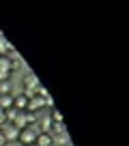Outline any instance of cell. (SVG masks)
Masks as SVG:
<instances>
[{
  "label": "cell",
  "instance_id": "8fae6325",
  "mask_svg": "<svg viewBox=\"0 0 129 146\" xmlns=\"http://www.w3.org/2000/svg\"><path fill=\"white\" fill-rule=\"evenodd\" d=\"M52 123H63V114L58 108H52Z\"/></svg>",
  "mask_w": 129,
  "mask_h": 146
},
{
  "label": "cell",
  "instance_id": "ba28073f",
  "mask_svg": "<svg viewBox=\"0 0 129 146\" xmlns=\"http://www.w3.org/2000/svg\"><path fill=\"white\" fill-rule=\"evenodd\" d=\"M13 108V95H0V110H11Z\"/></svg>",
  "mask_w": 129,
  "mask_h": 146
},
{
  "label": "cell",
  "instance_id": "7c38bea8",
  "mask_svg": "<svg viewBox=\"0 0 129 146\" xmlns=\"http://www.w3.org/2000/svg\"><path fill=\"white\" fill-rule=\"evenodd\" d=\"M0 95H11V86H9V82H0Z\"/></svg>",
  "mask_w": 129,
  "mask_h": 146
},
{
  "label": "cell",
  "instance_id": "52a82bcc",
  "mask_svg": "<svg viewBox=\"0 0 129 146\" xmlns=\"http://www.w3.org/2000/svg\"><path fill=\"white\" fill-rule=\"evenodd\" d=\"M54 137V146H69V133L64 131V133H56V135H52Z\"/></svg>",
  "mask_w": 129,
  "mask_h": 146
},
{
  "label": "cell",
  "instance_id": "4fadbf2b",
  "mask_svg": "<svg viewBox=\"0 0 129 146\" xmlns=\"http://www.w3.org/2000/svg\"><path fill=\"white\" fill-rule=\"evenodd\" d=\"M7 123H9V120H7V112H5V110H0V129L5 127Z\"/></svg>",
  "mask_w": 129,
  "mask_h": 146
},
{
  "label": "cell",
  "instance_id": "9c48e42d",
  "mask_svg": "<svg viewBox=\"0 0 129 146\" xmlns=\"http://www.w3.org/2000/svg\"><path fill=\"white\" fill-rule=\"evenodd\" d=\"M52 118H41L39 120V133H52Z\"/></svg>",
  "mask_w": 129,
  "mask_h": 146
},
{
  "label": "cell",
  "instance_id": "30bf717a",
  "mask_svg": "<svg viewBox=\"0 0 129 146\" xmlns=\"http://www.w3.org/2000/svg\"><path fill=\"white\" fill-rule=\"evenodd\" d=\"M11 78H13V71H9V69H0V82H11Z\"/></svg>",
  "mask_w": 129,
  "mask_h": 146
},
{
  "label": "cell",
  "instance_id": "3957f363",
  "mask_svg": "<svg viewBox=\"0 0 129 146\" xmlns=\"http://www.w3.org/2000/svg\"><path fill=\"white\" fill-rule=\"evenodd\" d=\"M0 131H2V135H5L7 142H17V137H19V127H15V125H11V123H7Z\"/></svg>",
  "mask_w": 129,
  "mask_h": 146
},
{
  "label": "cell",
  "instance_id": "5bb4252c",
  "mask_svg": "<svg viewBox=\"0 0 129 146\" xmlns=\"http://www.w3.org/2000/svg\"><path fill=\"white\" fill-rule=\"evenodd\" d=\"M7 144H9V142L5 140V135H2V131H0V146H7Z\"/></svg>",
  "mask_w": 129,
  "mask_h": 146
},
{
  "label": "cell",
  "instance_id": "5b68a950",
  "mask_svg": "<svg viewBox=\"0 0 129 146\" xmlns=\"http://www.w3.org/2000/svg\"><path fill=\"white\" fill-rule=\"evenodd\" d=\"M11 54H15L13 45H11V43L5 39V35H0V58H5V56H11Z\"/></svg>",
  "mask_w": 129,
  "mask_h": 146
},
{
  "label": "cell",
  "instance_id": "277c9868",
  "mask_svg": "<svg viewBox=\"0 0 129 146\" xmlns=\"http://www.w3.org/2000/svg\"><path fill=\"white\" fill-rule=\"evenodd\" d=\"M28 101H30V97H26L24 92H19L17 97H13V108L17 110V112H26L28 110Z\"/></svg>",
  "mask_w": 129,
  "mask_h": 146
},
{
  "label": "cell",
  "instance_id": "6da1fadb",
  "mask_svg": "<svg viewBox=\"0 0 129 146\" xmlns=\"http://www.w3.org/2000/svg\"><path fill=\"white\" fill-rule=\"evenodd\" d=\"M37 135H39V129L35 127V125H28V127L19 129L17 142H19L22 146H35V142H37Z\"/></svg>",
  "mask_w": 129,
  "mask_h": 146
},
{
  "label": "cell",
  "instance_id": "8992f818",
  "mask_svg": "<svg viewBox=\"0 0 129 146\" xmlns=\"http://www.w3.org/2000/svg\"><path fill=\"white\" fill-rule=\"evenodd\" d=\"M35 146H54V137H52V133H39Z\"/></svg>",
  "mask_w": 129,
  "mask_h": 146
},
{
  "label": "cell",
  "instance_id": "7a4b0ae2",
  "mask_svg": "<svg viewBox=\"0 0 129 146\" xmlns=\"http://www.w3.org/2000/svg\"><path fill=\"white\" fill-rule=\"evenodd\" d=\"M39 90H41V84H39L37 75H26V80H24V95L26 97H35L39 95Z\"/></svg>",
  "mask_w": 129,
  "mask_h": 146
}]
</instances>
